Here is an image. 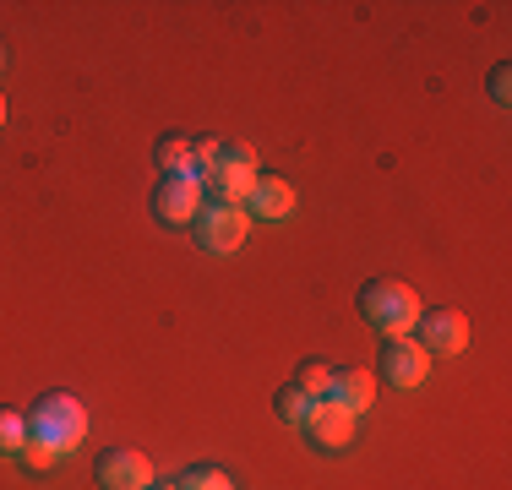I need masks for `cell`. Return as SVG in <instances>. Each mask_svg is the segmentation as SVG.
Listing matches in <instances>:
<instances>
[{"mask_svg": "<svg viewBox=\"0 0 512 490\" xmlns=\"http://www.w3.org/2000/svg\"><path fill=\"white\" fill-rule=\"evenodd\" d=\"M28 436L44 441V447H55L60 458L77 452L82 436H88V403H82L77 392H44L28 409Z\"/></svg>", "mask_w": 512, "mask_h": 490, "instance_id": "1", "label": "cell"}, {"mask_svg": "<svg viewBox=\"0 0 512 490\" xmlns=\"http://www.w3.org/2000/svg\"><path fill=\"white\" fill-rule=\"evenodd\" d=\"M420 294L409 284H398V278H365L360 284V316L376 327L382 338H409L414 316H420Z\"/></svg>", "mask_w": 512, "mask_h": 490, "instance_id": "2", "label": "cell"}, {"mask_svg": "<svg viewBox=\"0 0 512 490\" xmlns=\"http://www.w3.org/2000/svg\"><path fill=\"white\" fill-rule=\"evenodd\" d=\"M191 235L207 256H235L251 235V213L246 207H224V202H202V213L191 218Z\"/></svg>", "mask_w": 512, "mask_h": 490, "instance_id": "3", "label": "cell"}, {"mask_svg": "<svg viewBox=\"0 0 512 490\" xmlns=\"http://www.w3.org/2000/svg\"><path fill=\"white\" fill-rule=\"evenodd\" d=\"M409 338L420 343L431 360H447V354H463V349H469V316L453 311V305H436V311H420V316H414Z\"/></svg>", "mask_w": 512, "mask_h": 490, "instance_id": "4", "label": "cell"}, {"mask_svg": "<svg viewBox=\"0 0 512 490\" xmlns=\"http://www.w3.org/2000/svg\"><path fill=\"white\" fill-rule=\"evenodd\" d=\"M93 480H99V490H148L153 463H148V452H137V447H104L99 458H93Z\"/></svg>", "mask_w": 512, "mask_h": 490, "instance_id": "5", "label": "cell"}, {"mask_svg": "<svg viewBox=\"0 0 512 490\" xmlns=\"http://www.w3.org/2000/svg\"><path fill=\"white\" fill-rule=\"evenodd\" d=\"M376 376L387 387H420L431 376V354L420 349L414 338H382V354H376Z\"/></svg>", "mask_w": 512, "mask_h": 490, "instance_id": "6", "label": "cell"}, {"mask_svg": "<svg viewBox=\"0 0 512 490\" xmlns=\"http://www.w3.org/2000/svg\"><path fill=\"white\" fill-rule=\"evenodd\" d=\"M202 213V186L191 175H158L153 186V218L169 229H191V218Z\"/></svg>", "mask_w": 512, "mask_h": 490, "instance_id": "7", "label": "cell"}, {"mask_svg": "<svg viewBox=\"0 0 512 490\" xmlns=\"http://www.w3.org/2000/svg\"><path fill=\"white\" fill-rule=\"evenodd\" d=\"M300 436H306L316 452L338 458V452H349V447H355L360 420H355V414H344V409H333V403H316V414H311L306 425H300Z\"/></svg>", "mask_w": 512, "mask_h": 490, "instance_id": "8", "label": "cell"}, {"mask_svg": "<svg viewBox=\"0 0 512 490\" xmlns=\"http://www.w3.org/2000/svg\"><path fill=\"white\" fill-rule=\"evenodd\" d=\"M322 403H333V409H344V414H360L376 403V376L371 371H360V365H333V382H327V398Z\"/></svg>", "mask_w": 512, "mask_h": 490, "instance_id": "9", "label": "cell"}, {"mask_svg": "<svg viewBox=\"0 0 512 490\" xmlns=\"http://www.w3.org/2000/svg\"><path fill=\"white\" fill-rule=\"evenodd\" d=\"M246 213L251 218H289L295 213V186H289L284 175H267V169H256V186L246 196Z\"/></svg>", "mask_w": 512, "mask_h": 490, "instance_id": "10", "label": "cell"}, {"mask_svg": "<svg viewBox=\"0 0 512 490\" xmlns=\"http://www.w3.org/2000/svg\"><path fill=\"white\" fill-rule=\"evenodd\" d=\"M153 164H158V175H186L191 169V137L164 131V137L153 142Z\"/></svg>", "mask_w": 512, "mask_h": 490, "instance_id": "11", "label": "cell"}, {"mask_svg": "<svg viewBox=\"0 0 512 490\" xmlns=\"http://www.w3.org/2000/svg\"><path fill=\"white\" fill-rule=\"evenodd\" d=\"M316 403H322V398H306V392H300L295 382L273 392V414H278V420L289 425V431H300V425L311 420V414H316Z\"/></svg>", "mask_w": 512, "mask_h": 490, "instance_id": "12", "label": "cell"}, {"mask_svg": "<svg viewBox=\"0 0 512 490\" xmlns=\"http://www.w3.org/2000/svg\"><path fill=\"white\" fill-rule=\"evenodd\" d=\"M180 490H235V474L218 469V463H191L186 474L175 480Z\"/></svg>", "mask_w": 512, "mask_h": 490, "instance_id": "13", "label": "cell"}, {"mask_svg": "<svg viewBox=\"0 0 512 490\" xmlns=\"http://www.w3.org/2000/svg\"><path fill=\"white\" fill-rule=\"evenodd\" d=\"M22 447H28V414L0 409V458H17Z\"/></svg>", "mask_w": 512, "mask_h": 490, "instance_id": "14", "label": "cell"}, {"mask_svg": "<svg viewBox=\"0 0 512 490\" xmlns=\"http://www.w3.org/2000/svg\"><path fill=\"white\" fill-rule=\"evenodd\" d=\"M327 382H333V365L327 360H300L295 365V387L306 392V398H327Z\"/></svg>", "mask_w": 512, "mask_h": 490, "instance_id": "15", "label": "cell"}, {"mask_svg": "<svg viewBox=\"0 0 512 490\" xmlns=\"http://www.w3.org/2000/svg\"><path fill=\"white\" fill-rule=\"evenodd\" d=\"M17 463H22V469H28V474H50L55 463H60V452H55V447H44V441H33V436H28V447L17 452Z\"/></svg>", "mask_w": 512, "mask_h": 490, "instance_id": "16", "label": "cell"}, {"mask_svg": "<svg viewBox=\"0 0 512 490\" xmlns=\"http://www.w3.org/2000/svg\"><path fill=\"white\" fill-rule=\"evenodd\" d=\"M485 93H491L496 109L512 104V66H507V60H502V66H491V77H485Z\"/></svg>", "mask_w": 512, "mask_h": 490, "instance_id": "17", "label": "cell"}, {"mask_svg": "<svg viewBox=\"0 0 512 490\" xmlns=\"http://www.w3.org/2000/svg\"><path fill=\"white\" fill-rule=\"evenodd\" d=\"M148 490H180V485H175V480H169V485H158V480H153V485H148Z\"/></svg>", "mask_w": 512, "mask_h": 490, "instance_id": "18", "label": "cell"}, {"mask_svg": "<svg viewBox=\"0 0 512 490\" xmlns=\"http://www.w3.org/2000/svg\"><path fill=\"white\" fill-rule=\"evenodd\" d=\"M0 126H6V93H0Z\"/></svg>", "mask_w": 512, "mask_h": 490, "instance_id": "19", "label": "cell"}, {"mask_svg": "<svg viewBox=\"0 0 512 490\" xmlns=\"http://www.w3.org/2000/svg\"><path fill=\"white\" fill-rule=\"evenodd\" d=\"M0 66H6V44H0Z\"/></svg>", "mask_w": 512, "mask_h": 490, "instance_id": "20", "label": "cell"}]
</instances>
